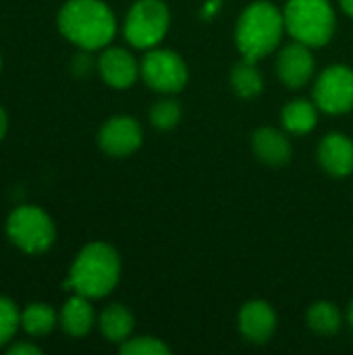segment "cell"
I'll list each match as a JSON object with an SVG mask.
<instances>
[{
  "instance_id": "8992f818",
  "label": "cell",
  "mask_w": 353,
  "mask_h": 355,
  "mask_svg": "<svg viewBox=\"0 0 353 355\" xmlns=\"http://www.w3.org/2000/svg\"><path fill=\"white\" fill-rule=\"evenodd\" d=\"M8 239L25 254H44L56 237L52 218L37 206H19L6 218Z\"/></svg>"
},
{
  "instance_id": "e0dca14e",
  "label": "cell",
  "mask_w": 353,
  "mask_h": 355,
  "mask_svg": "<svg viewBox=\"0 0 353 355\" xmlns=\"http://www.w3.org/2000/svg\"><path fill=\"white\" fill-rule=\"evenodd\" d=\"M98 324H100V331H102L106 341L121 345L131 337L133 327H135V318L125 306L110 304V306H106L102 310V314L98 318Z\"/></svg>"
},
{
  "instance_id": "52a82bcc",
  "label": "cell",
  "mask_w": 353,
  "mask_h": 355,
  "mask_svg": "<svg viewBox=\"0 0 353 355\" xmlns=\"http://www.w3.org/2000/svg\"><path fill=\"white\" fill-rule=\"evenodd\" d=\"M139 75L144 77L146 85L152 87L158 94L173 96L179 94L189 79L187 62L169 48H150L141 62H139Z\"/></svg>"
},
{
  "instance_id": "cb8c5ba5",
  "label": "cell",
  "mask_w": 353,
  "mask_h": 355,
  "mask_svg": "<svg viewBox=\"0 0 353 355\" xmlns=\"http://www.w3.org/2000/svg\"><path fill=\"white\" fill-rule=\"evenodd\" d=\"M40 347L31 345V343H17L8 347V355H37Z\"/></svg>"
},
{
  "instance_id": "44dd1931",
  "label": "cell",
  "mask_w": 353,
  "mask_h": 355,
  "mask_svg": "<svg viewBox=\"0 0 353 355\" xmlns=\"http://www.w3.org/2000/svg\"><path fill=\"white\" fill-rule=\"evenodd\" d=\"M181 104L179 100H175L173 96H166V98H160L152 110H150V123L160 129V131H171L179 125L181 121Z\"/></svg>"
},
{
  "instance_id": "7402d4cb",
  "label": "cell",
  "mask_w": 353,
  "mask_h": 355,
  "mask_svg": "<svg viewBox=\"0 0 353 355\" xmlns=\"http://www.w3.org/2000/svg\"><path fill=\"white\" fill-rule=\"evenodd\" d=\"M121 354L123 355H169L171 347L150 335L141 337H129L125 343H121Z\"/></svg>"
},
{
  "instance_id": "4fadbf2b",
  "label": "cell",
  "mask_w": 353,
  "mask_h": 355,
  "mask_svg": "<svg viewBox=\"0 0 353 355\" xmlns=\"http://www.w3.org/2000/svg\"><path fill=\"white\" fill-rule=\"evenodd\" d=\"M318 162L327 175L335 179L350 177L353 173V139L345 133L333 131L320 139Z\"/></svg>"
},
{
  "instance_id": "5bb4252c",
  "label": "cell",
  "mask_w": 353,
  "mask_h": 355,
  "mask_svg": "<svg viewBox=\"0 0 353 355\" xmlns=\"http://www.w3.org/2000/svg\"><path fill=\"white\" fill-rule=\"evenodd\" d=\"M252 150L256 158L268 166H283L293 156L289 137L275 127H260L252 135Z\"/></svg>"
},
{
  "instance_id": "277c9868",
  "label": "cell",
  "mask_w": 353,
  "mask_h": 355,
  "mask_svg": "<svg viewBox=\"0 0 353 355\" xmlns=\"http://www.w3.org/2000/svg\"><path fill=\"white\" fill-rule=\"evenodd\" d=\"M287 33L310 48L327 46L337 27L331 0H289L283 10Z\"/></svg>"
},
{
  "instance_id": "ac0fdd59",
  "label": "cell",
  "mask_w": 353,
  "mask_h": 355,
  "mask_svg": "<svg viewBox=\"0 0 353 355\" xmlns=\"http://www.w3.org/2000/svg\"><path fill=\"white\" fill-rule=\"evenodd\" d=\"M229 81H231V89L243 100L258 98L264 89V77L256 67V60H248V58L239 60L231 69Z\"/></svg>"
},
{
  "instance_id": "9c48e42d",
  "label": "cell",
  "mask_w": 353,
  "mask_h": 355,
  "mask_svg": "<svg viewBox=\"0 0 353 355\" xmlns=\"http://www.w3.org/2000/svg\"><path fill=\"white\" fill-rule=\"evenodd\" d=\"M144 141V131L139 123L133 116L127 114H117L110 116L98 133V144L100 148L114 158H125L131 156L133 152L139 150Z\"/></svg>"
},
{
  "instance_id": "9a60e30c",
  "label": "cell",
  "mask_w": 353,
  "mask_h": 355,
  "mask_svg": "<svg viewBox=\"0 0 353 355\" xmlns=\"http://www.w3.org/2000/svg\"><path fill=\"white\" fill-rule=\"evenodd\" d=\"M96 322L94 308L89 304V297H83L75 293L71 300L64 302L60 310V327L71 337H85Z\"/></svg>"
},
{
  "instance_id": "4316f807",
  "label": "cell",
  "mask_w": 353,
  "mask_h": 355,
  "mask_svg": "<svg viewBox=\"0 0 353 355\" xmlns=\"http://www.w3.org/2000/svg\"><path fill=\"white\" fill-rule=\"evenodd\" d=\"M347 320H350V324H352L353 329V300L352 304H350V310H347Z\"/></svg>"
},
{
  "instance_id": "5b68a950",
  "label": "cell",
  "mask_w": 353,
  "mask_h": 355,
  "mask_svg": "<svg viewBox=\"0 0 353 355\" xmlns=\"http://www.w3.org/2000/svg\"><path fill=\"white\" fill-rule=\"evenodd\" d=\"M171 27V10L164 0H135L125 17V40L139 50L156 48Z\"/></svg>"
},
{
  "instance_id": "ba28073f",
  "label": "cell",
  "mask_w": 353,
  "mask_h": 355,
  "mask_svg": "<svg viewBox=\"0 0 353 355\" xmlns=\"http://www.w3.org/2000/svg\"><path fill=\"white\" fill-rule=\"evenodd\" d=\"M312 100L327 114H345L353 110V69L347 64L327 67L312 89Z\"/></svg>"
},
{
  "instance_id": "30bf717a",
  "label": "cell",
  "mask_w": 353,
  "mask_h": 355,
  "mask_svg": "<svg viewBox=\"0 0 353 355\" xmlns=\"http://www.w3.org/2000/svg\"><path fill=\"white\" fill-rule=\"evenodd\" d=\"M314 69L316 62L310 46L306 44L300 42L287 44L277 56V77L281 79V83H285L291 89L304 87L312 79Z\"/></svg>"
},
{
  "instance_id": "83f0119b",
  "label": "cell",
  "mask_w": 353,
  "mask_h": 355,
  "mask_svg": "<svg viewBox=\"0 0 353 355\" xmlns=\"http://www.w3.org/2000/svg\"><path fill=\"white\" fill-rule=\"evenodd\" d=\"M0 67H2V60H0Z\"/></svg>"
},
{
  "instance_id": "d6986e66",
  "label": "cell",
  "mask_w": 353,
  "mask_h": 355,
  "mask_svg": "<svg viewBox=\"0 0 353 355\" xmlns=\"http://www.w3.org/2000/svg\"><path fill=\"white\" fill-rule=\"evenodd\" d=\"M306 322L312 333L322 335V337H331V335L339 333V329L343 324L339 308L331 302H314L308 308Z\"/></svg>"
},
{
  "instance_id": "603a6c76",
  "label": "cell",
  "mask_w": 353,
  "mask_h": 355,
  "mask_svg": "<svg viewBox=\"0 0 353 355\" xmlns=\"http://www.w3.org/2000/svg\"><path fill=\"white\" fill-rule=\"evenodd\" d=\"M21 327V314L8 297L0 295V347L6 345Z\"/></svg>"
},
{
  "instance_id": "ffe728a7",
  "label": "cell",
  "mask_w": 353,
  "mask_h": 355,
  "mask_svg": "<svg viewBox=\"0 0 353 355\" xmlns=\"http://www.w3.org/2000/svg\"><path fill=\"white\" fill-rule=\"evenodd\" d=\"M21 327L31 337L48 335L56 327V312L48 304H31L21 312Z\"/></svg>"
},
{
  "instance_id": "7a4b0ae2",
  "label": "cell",
  "mask_w": 353,
  "mask_h": 355,
  "mask_svg": "<svg viewBox=\"0 0 353 355\" xmlns=\"http://www.w3.org/2000/svg\"><path fill=\"white\" fill-rule=\"evenodd\" d=\"M119 279H121L119 252L104 241H94L87 243L77 254L64 287L83 297L100 300L106 297L117 287Z\"/></svg>"
},
{
  "instance_id": "3957f363",
  "label": "cell",
  "mask_w": 353,
  "mask_h": 355,
  "mask_svg": "<svg viewBox=\"0 0 353 355\" xmlns=\"http://www.w3.org/2000/svg\"><path fill=\"white\" fill-rule=\"evenodd\" d=\"M285 31L283 10L268 0H256L248 4L237 19L235 44L243 58L258 62L277 50Z\"/></svg>"
},
{
  "instance_id": "8fae6325",
  "label": "cell",
  "mask_w": 353,
  "mask_h": 355,
  "mask_svg": "<svg viewBox=\"0 0 353 355\" xmlns=\"http://www.w3.org/2000/svg\"><path fill=\"white\" fill-rule=\"evenodd\" d=\"M237 327L246 341L256 345L268 343L277 331V312L264 300H250L239 310Z\"/></svg>"
},
{
  "instance_id": "6da1fadb",
  "label": "cell",
  "mask_w": 353,
  "mask_h": 355,
  "mask_svg": "<svg viewBox=\"0 0 353 355\" xmlns=\"http://www.w3.org/2000/svg\"><path fill=\"white\" fill-rule=\"evenodd\" d=\"M60 33L83 50L106 48L117 33V19L102 0H69L58 12Z\"/></svg>"
},
{
  "instance_id": "7c38bea8",
  "label": "cell",
  "mask_w": 353,
  "mask_h": 355,
  "mask_svg": "<svg viewBox=\"0 0 353 355\" xmlns=\"http://www.w3.org/2000/svg\"><path fill=\"white\" fill-rule=\"evenodd\" d=\"M98 71L100 77L117 89L131 87L139 77V64L125 48H106L98 58Z\"/></svg>"
},
{
  "instance_id": "d4e9b609",
  "label": "cell",
  "mask_w": 353,
  "mask_h": 355,
  "mask_svg": "<svg viewBox=\"0 0 353 355\" xmlns=\"http://www.w3.org/2000/svg\"><path fill=\"white\" fill-rule=\"evenodd\" d=\"M6 127H8V119H6V112L0 108V139H2L4 133H6Z\"/></svg>"
},
{
  "instance_id": "2e32d148",
  "label": "cell",
  "mask_w": 353,
  "mask_h": 355,
  "mask_svg": "<svg viewBox=\"0 0 353 355\" xmlns=\"http://www.w3.org/2000/svg\"><path fill=\"white\" fill-rule=\"evenodd\" d=\"M281 123L283 127L293 135H306L310 133L318 123V106L314 100L295 98L287 102L281 110Z\"/></svg>"
},
{
  "instance_id": "484cf974",
  "label": "cell",
  "mask_w": 353,
  "mask_h": 355,
  "mask_svg": "<svg viewBox=\"0 0 353 355\" xmlns=\"http://www.w3.org/2000/svg\"><path fill=\"white\" fill-rule=\"evenodd\" d=\"M339 4H341V8L345 10V15H350L353 19V0H339Z\"/></svg>"
}]
</instances>
